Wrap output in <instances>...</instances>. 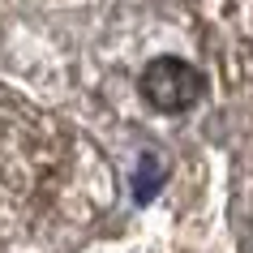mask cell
I'll return each mask as SVG.
<instances>
[{
  "instance_id": "1",
  "label": "cell",
  "mask_w": 253,
  "mask_h": 253,
  "mask_svg": "<svg viewBox=\"0 0 253 253\" xmlns=\"http://www.w3.org/2000/svg\"><path fill=\"white\" fill-rule=\"evenodd\" d=\"M107 202L99 150L39 116L0 112V245L43 253Z\"/></svg>"
},
{
  "instance_id": "2",
  "label": "cell",
  "mask_w": 253,
  "mask_h": 253,
  "mask_svg": "<svg viewBox=\"0 0 253 253\" xmlns=\"http://www.w3.org/2000/svg\"><path fill=\"white\" fill-rule=\"evenodd\" d=\"M137 90H142V99H146L155 112L180 116V112H193V107L202 103L206 78H202L189 60H180V56H155V60L142 69Z\"/></svg>"
},
{
  "instance_id": "3",
  "label": "cell",
  "mask_w": 253,
  "mask_h": 253,
  "mask_svg": "<svg viewBox=\"0 0 253 253\" xmlns=\"http://www.w3.org/2000/svg\"><path fill=\"white\" fill-rule=\"evenodd\" d=\"M155 176H163V168L155 159H142V176H137V193L150 198V185H155Z\"/></svg>"
}]
</instances>
